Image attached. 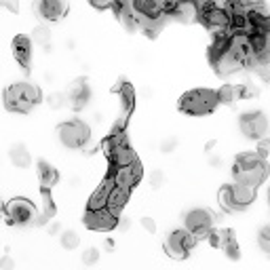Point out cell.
<instances>
[{"mask_svg": "<svg viewBox=\"0 0 270 270\" xmlns=\"http://www.w3.org/2000/svg\"><path fill=\"white\" fill-rule=\"evenodd\" d=\"M199 19L211 30L213 36H220V34H232L230 32V11L226 9V5H218L209 11H205Z\"/></svg>", "mask_w": 270, "mask_h": 270, "instance_id": "cell-6", "label": "cell"}, {"mask_svg": "<svg viewBox=\"0 0 270 270\" xmlns=\"http://www.w3.org/2000/svg\"><path fill=\"white\" fill-rule=\"evenodd\" d=\"M232 188V194H235V203H237V207H239V211L241 209H245L247 205H251L256 201V186H249V184H241V182H237L235 186H230Z\"/></svg>", "mask_w": 270, "mask_h": 270, "instance_id": "cell-16", "label": "cell"}, {"mask_svg": "<svg viewBox=\"0 0 270 270\" xmlns=\"http://www.w3.org/2000/svg\"><path fill=\"white\" fill-rule=\"evenodd\" d=\"M209 163H211L213 167H220V165H222V158H220V156H211Z\"/></svg>", "mask_w": 270, "mask_h": 270, "instance_id": "cell-41", "label": "cell"}, {"mask_svg": "<svg viewBox=\"0 0 270 270\" xmlns=\"http://www.w3.org/2000/svg\"><path fill=\"white\" fill-rule=\"evenodd\" d=\"M66 101H68V95L66 93H51L49 99H47V103H49L51 110H59V108L66 106Z\"/></svg>", "mask_w": 270, "mask_h": 270, "instance_id": "cell-28", "label": "cell"}, {"mask_svg": "<svg viewBox=\"0 0 270 270\" xmlns=\"http://www.w3.org/2000/svg\"><path fill=\"white\" fill-rule=\"evenodd\" d=\"M256 152H258L262 158L270 154V137H262V139H258V148H256Z\"/></svg>", "mask_w": 270, "mask_h": 270, "instance_id": "cell-31", "label": "cell"}, {"mask_svg": "<svg viewBox=\"0 0 270 270\" xmlns=\"http://www.w3.org/2000/svg\"><path fill=\"white\" fill-rule=\"evenodd\" d=\"M218 97H220L222 103L230 106L232 101H235V99L239 97V89H237L235 85H224V87L220 89V91H218Z\"/></svg>", "mask_w": 270, "mask_h": 270, "instance_id": "cell-25", "label": "cell"}, {"mask_svg": "<svg viewBox=\"0 0 270 270\" xmlns=\"http://www.w3.org/2000/svg\"><path fill=\"white\" fill-rule=\"evenodd\" d=\"M36 11H38V15L43 17V19H47V22H57V19H61V17L66 15L68 7H66L64 0H38Z\"/></svg>", "mask_w": 270, "mask_h": 270, "instance_id": "cell-11", "label": "cell"}, {"mask_svg": "<svg viewBox=\"0 0 270 270\" xmlns=\"http://www.w3.org/2000/svg\"><path fill=\"white\" fill-rule=\"evenodd\" d=\"M0 268H3V270H13V268H15L13 258H11V256H5L3 260H0Z\"/></svg>", "mask_w": 270, "mask_h": 270, "instance_id": "cell-34", "label": "cell"}, {"mask_svg": "<svg viewBox=\"0 0 270 270\" xmlns=\"http://www.w3.org/2000/svg\"><path fill=\"white\" fill-rule=\"evenodd\" d=\"M116 91H118V97H120V103H122L124 114H131L133 103H135V91H133V87L127 85V82H122L120 87H116Z\"/></svg>", "mask_w": 270, "mask_h": 270, "instance_id": "cell-23", "label": "cell"}, {"mask_svg": "<svg viewBox=\"0 0 270 270\" xmlns=\"http://www.w3.org/2000/svg\"><path fill=\"white\" fill-rule=\"evenodd\" d=\"M163 182H165V175L160 173V171H152V175H150V186H152V190L160 188V186H163Z\"/></svg>", "mask_w": 270, "mask_h": 270, "instance_id": "cell-32", "label": "cell"}, {"mask_svg": "<svg viewBox=\"0 0 270 270\" xmlns=\"http://www.w3.org/2000/svg\"><path fill=\"white\" fill-rule=\"evenodd\" d=\"M78 243H80V239H78V235H76L74 230L61 232V247H64V249H76Z\"/></svg>", "mask_w": 270, "mask_h": 270, "instance_id": "cell-27", "label": "cell"}, {"mask_svg": "<svg viewBox=\"0 0 270 270\" xmlns=\"http://www.w3.org/2000/svg\"><path fill=\"white\" fill-rule=\"evenodd\" d=\"M13 53H15V59L28 70V66H30V57H32L30 38H26V36H17V38L13 40Z\"/></svg>", "mask_w": 270, "mask_h": 270, "instance_id": "cell-18", "label": "cell"}, {"mask_svg": "<svg viewBox=\"0 0 270 270\" xmlns=\"http://www.w3.org/2000/svg\"><path fill=\"white\" fill-rule=\"evenodd\" d=\"M141 226L146 228L148 232H156V224H154V220H152V218H143V220H141Z\"/></svg>", "mask_w": 270, "mask_h": 270, "instance_id": "cell-35", "label": "cell"}, {"mask_svg": "<svg viewBox=\"0 0 270 270\" xmlns=\"http://www.w3.org/2000/svg\"><path fill=\"white\" fill-rule=\"evenodd\" d=\"M89 95H91V93H89L87 80L78 78V80L72 82L70 91H68V103L74 108V110H80V108H85L89 103Z\"/></svg>", "mask_w": 270, "mask_h": 270, "instance_id": "cell-13", "label": "cell"}, {"mask_svg": "<svg viewBox=\"0 0 270 270\" xmlns=\"http://www.w3.org/2000/svg\"><path fill=\"white\" fill-rule=\"evenodd\" d=\"M114 186H120V188H127L131 190L139 179H141V165L139 163H133L129 167H118V169H112L110 173Z\"/></svg>", "mask_w": 270, "mask_h": 270, "instance_id": "cell-10", "label": "cell"}, {"mask_svg": "<svg viewBox=\"0 0 270 270\" xmlns=\"http://www.w3.org/2000/svg\"><path fill=\"white\" fill-rule=\"evenodd\" d=\"M196 241L199 239L194 237L192 230H175L173 235L165 241V251L175 260H184L188 256V251L196 245Z\"/></svg>", "mask_w": 270, "mask_h": 270, "instance_id": "cell-5", "label": "cell"}, {"mask_svg": "<svg viewBox=\"0 0 270 270\" xmlns=\"http://www.w3.org/2000/svg\"><path fill=\"white\" fill-rule=\"evenodd\" d=\"M91 5L97 9H110L116 5V0H91Z\"/></svg>", "mask_w": 270, "mask_h": 270, "instance_id": "cell-33", "label": "cell"}, {"mask_svg": "<svg viewBox=\"0 0 270 270\" xmlns=\"http://www.w3.org/2000/svg\"><path fill=\"white\" fill-rule=\"evenodd\" d=\"M213 224V215L207 209H192L186 215V228L188 230H201V228H211Z\"/></svg>", "mask_w": 270, "mask_h": 270, "instance_id": "cell-15", "label": "cell"}, {"mask_svg": "<svg viewBox=\"0 0 270 270\" xmlns=\"http://www.w3.org/2000/svg\"><path fill=\"white\" fill-rule=\"evenodd\" d=\"M59 230H61V226H59V224H51V226H49V232H51V235H57Z\"/></svg>", "mask_w": 270, "mask_h": 270, "instance_id": "cell-40", "label": "cell"}, {"mask_svg": "<svg viewBox=\"0 0 270 270\" xmlns=\"http://www.w3.org/2000/svg\"><path fill=\"white\" fill-rule=\"evenodd\" d=\"M213 66H215V72L218 74H222V76H228V74H237V72L241 70V68H245V64L232 53L230 49H226L222 55L213 61Z\"/></svg>", "mask_w": 270, "mask_h": 270, "instance_id": "cell-12", "label": "cell"}, {"mask_svg": "<svg viewBox=\"0 0 270 270\" xmlns=\"http://www.w3.org/2000/svg\"><path fill=\"white\" fill-rule=\"evenodd\" d=\"M175 139H167V141H163V146H160V150L163 152H173V148H175Z\"/></svg>", "mask_w": 270, "mask_h": 270, "instance_id": "cell-36", "label": "cell"}, {"mask_svg": "<svg viewBox=\"0 0 270 270\" xmlns=\"http://www.w3.org/2000/svg\"><path fill=\"white\" fill-rule=\"evenodd\" d=\"M5 218L11 222V224H17V226H24V224H30L36 220V209L30 201L26 199H13L7 207H5Z\"/></svg>", "mask_w": 270, "mask_h": 270, "instance_id": "cell-7", "label": "cell"}, {"mask_svg": "<svg viewBox=\"0 0 270 270\" xmlns=\"http://www.w3.org/2000/svg\"><path fill=\"white\" fill-rule=\"evenodd\" d=\"M38 179L43 184V190H51L53 186L57 184V179H59L57 169L53 165H49V163H45V160H40V163H38Z\"/></svg>", "mask_w": 270, "mask_h": 270, "instance_id": "cell-19", "label": "cell"}, {"mask_svg": "<svg viewBox=\"0 0 270 270\" xmlns=\"http://www.w3.org/2000/svg\"><path fill=\"white\" fill-rule=\"evenodd\" d=\"M34 43L40 45V47H49V43H51V30L47 26L34 28Z\"/></svg>", "mask_w": 270, "mask_h": 270, "instance_id": "cell-26", "label": "cell"}, {"mask_svg": "<svg viewBox=\"0 0 270 270\" xmlns=\"http://www.w3.org/2000/svg\"><path fill=\"white\" fill-rule=\"evenodd\" d=\"M53 215H55V205H53L51 192L49 190H43V207H40V213H36L34 224L36 226H43V224H47L53 218Z\"/></svg>", "mask_w": 270, "mask_h": 270, "instance_id": "cell-21", "label": "cell"}, {"mask_svg": "<svg viewBox=\"0 0 270 270\" xmlns=\"http://www.w3.org/2000/svg\"><path fill=\"white\" fill-rule=\"evenodd\" d=\"M97 260H99V249L89 247V249H85V251H82V264L93 266V264H97Z\"/></svg>", "mask_w": 270, "mask_h": 270, "instance_id": "cell-29", "label": "cell"}, {"mask_svg": "<svg viewBox=\"0 0 270 270\" xmlns=\"http://www.w3.org/2000/svg\"><path fill=\"white\" fill-rule=\"evenodd\" d=\"M129 192L127 188H120V186H114L110 190V196H108V209H112L116 215L120 213V209L124 207V203L129 201Z\"/></svg>", "mask_w": 270, "mask_h": 270, "instance_id": "cell-20", "label": "cell"}, {"mask_svg": "<svg viewBox=\"0 0 270 270\" xmlns=\"http://www.w3.org/2000/svg\"><path fill=\"white\" fill-rule=\"evenodd\" d=\"M220 103L218 91H211V89H194V91H188L186 95H182L179 99V110L186 114H209L215 106Z\"/></svg>", "mask_w": 270, "mask_h": 270, "instance_id": "cell-3", "label": "cell"}, {"mask_svg": "<svg viewBox=\"0 0 270 270\" xmlns=\"http://www.w3.org/2000/svg\"><path fill=\"white\" fill-rule=\"evenodd\" d=\"M213 148H215V141H207V146H205V150H207V152H211Z\"/></svg>", "mask_w": 270, "mask_h": 270, "instance_id": "cell-42", "label": "cell"}, {"mask_svg": "<svg viewBox=\"0 0 270 270\" xmlns=\"http://www.w3.org/2000/svg\"><path fill=\"white\" fill-rule=\"evenodd\" d=\"M106 154H108V158H110L112 169L129 167V165H133V163H137L135 152L129 148V143H124V146H116V148H112V150H108Z\"/></svg>", "mask_w": 270, "mask_h": 270, "instance_id": "cell-14", "label": "cell"}, {"mask_svg": "<svg viewBox=\"0 0 270 270\" xmlns=\"http://www.w3.org/2000/svg\"><path fill=\"white\" fill-rule=\"evenodd\" d=\"M9 154H11V163L15 167L28 169L32 165V156H30V152H28V148L24 146V143H17V146H13Z\"/></svg>", "mask_w": 270, "mask_h": 270, "instance_id": "cell-22", "label": "cell"}, {"mask_svg": "<svg viewBox=\"0 0 270 270\" xmlns=\"http://www.w3.org/2000/svg\"><path fill=\"white\" fill-rule=\"evenodd\" d=\"M171 17H175L179 22H194L201 17V13H199V7H196L194 0H182V3H177L173 7Z\"/></svg>", "mask_w": 270, "mask_h": 270, "instance_id": "cell-17", "label": "cell"}, {"mask_svg": "<svg viewBox=\"0 0 270 270\" xmlns=\"http://www.w3.org/2000/svg\"><path fill=\"white\" fill-rule=\"evenodd\" d=\"M220 207L226 211H239L237 203H235V194H232V188L226 186L220 190Z\"/></svg>", "mask_w": 270, "mask_h": 270, "instance_id": "cell-24", "label": "cell"}, {"mask_svg": "<svg viewBox=\"0 0 270 270\" xmlns=\"http://www.w3.org/2000/svg\"><path fill=\"white\" fill-rule=\"evenodd\" d=\"M9 11H13V13H17V0H0Z\"/></svg>", "mask_w": 270, "mask_h": 270, "instance_id": "cell-39", "label": "cell"}, {"mask_svg": "<svg viewBox=\"0 0 270 270\" xmlns=\"http://www.w3.org/2000/svg\"><path fill=\"white\" fill-rule=\"evenodd\" d=\"M129 228H131V222H129L127 218H120V220H118V230H120V232H127Z\"/></svg>", "mask_w": 270, "mask_h": 270, "instance_id": "cell-37", "label": "cell"}, {"mask_svg": "<svg viewBox=\"0 0 270 270\" xmlns=\"http://www.w3.org/2000/svg\"><path fill=\"white\" fill-rule=\"evenodd\" d=\"M57 135H59V141L68 148H82L85 143L91 137V129L89 124L82 122V120H68V122H61L57 127Z\"/></svg>", "mask_w": 270, "mask_h": 270, "instance_id": "cell-4", "label": "cell"}, {"mask_svg": "<svg viewBox=\"0 0 270 270\" xmlns=\"http://www.w3.org/2000/svg\"><path fill=\"white\" fill-rule=\"evenodd\" d=\"M118 215L112 211V209H89L87 215H85V224L93 230H101V232H108L118 226Z\"/></svg>", "mask_w": 270, "mask_h": 270, "instance_id": "cell-8", "label": "cell"}, {"mask_svg": "<svg viewBox=\"0 0 270 270\" xmlns=\"http://www.w3.org/2000/svg\"><path fill=\"white\" fill-rule=\"evenodd\" d=\"M241 131L245 137L262 139L268 133V118L262 112H249L241 118Z\"/></svg>", "mask_w": 270, "mask_h": 270, "instance_id": "cell-9", "label": "cell"}, {"mask_svg": "<svg viewBox=\"0 0 270 270\" xmlns=\"http://www.w3.org/2000/svg\"><path fill=\"white\" fill-rule=\"evenodd\" d=\"M40 101V89L30 82H17L7 89L5 93V106L11 112H30L32 108Z\"/></svg>", "mask_w": 270, "mask_h": 270, "instance_id": "cell-2", "label": "cell"}, {"mask_svg": "<svg viewBox=\"0 0 270 270\" xmlns=\"http://www.w3.org/2000/svg\"><path fill=\"white\" fill-rule=\"evenodd\" d=\"M232 175H235L237 182L258 188L268 175V165L264 163V158L258 152H247V154H241L237 158V165L232 169Z\"/></svg>", "mask_w": 270, "mask_h": 270, "instance_id": "cell-1", "label": "cell"}, {"mask_svg": "<svg viewBox=\"0 0 270 270\" xmlns=\"http://www.w3.org/2000/svg\"><path fill=\"white\" fill-rule=\"evenodd\" d=\"M131 5H135V0H116V5H114V9L118 11V9H124V7H131Z\"/></svg>", "mask_w": 270, "mask_h": 270, "instance_id": "cell-38", "label": "cell"}, {"mask_svg": "<svg viewBox=\"0 0 270 270\" xmlns=\"http://www.w3.org/2000/svg\"><path fill=\"white\" fill-rule=\"evenodd\" d=\"M260 247L264 249V254L270 251V226H264L260 232Z\"/></svg>", "mask_w": 270, "mask_h": 270, "instance_id": "cell-30", "label": "cell"}]
</instances>
